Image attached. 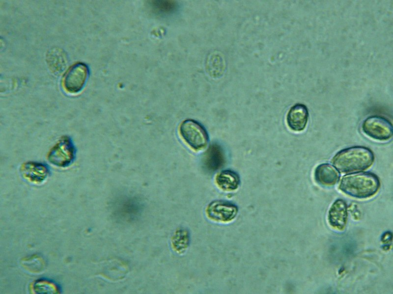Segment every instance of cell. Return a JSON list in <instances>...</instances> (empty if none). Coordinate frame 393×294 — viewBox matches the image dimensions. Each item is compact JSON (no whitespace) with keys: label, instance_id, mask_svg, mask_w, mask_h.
<instances>
[{"label":"cell","instance_id":"obj_1","mask_svg":"<svg viewBox=\"0 0 393 294\" xmlns=\"http://www.w3.org/2000/svg\"><path fill=\"white\" fill-rule=\"evenodd\" d=\"M374 160V154L369 148L354 146L337 152L332 162L340 172L348 173L366 170L372 165Z\"/></svg>","mask_w":393,"mask_h":294},{"label":"cell","instance_id":"obj_2","mask_svg":"<svg viewBox=\"0 0 393 294\" xmlns=\"http://www.w3.org/2000/svg\"><path fill=\"white\" fill-rule=\"evenodd\" d=\"M380 186L375 174L364 172L344 175L339 189L345 194L357 198H366L374 195Z\"/></svg>","mask_w":393,"mask_h":294},{"label":"cell","instance_id":"obj_3","mask_svg":"<svg viewBox=\"0 0 393 294\" xmlns=\"http://www.w3.org/2000/svg\"><path fill=\"white\" fill-rule=\"evenodd\" d=\"M179 131L185 142L195 150L203 149L208 144L209 138L206 129L194 120L188 119L183 121L180 125Z\"/></svg>","mask_w":393,"mask_h":294},{"label":"cell","instance_id":"obj_4","mask_svg":"<svg viewBox=\"0 0 393 294\" xmlns=\"http://www.w3.org/2000/svg\"><path fill=\"white\" fill-rule=\"evenodd\" d=\"M76 150L71 139L62 137L51 149L48 154L49 161L58 167H66L74 160Z\"/></svg>","mask_w":393,"mask_h":294},{"label":"cell","instance_id":"obj_5","mask_svg":"<svg viewBox=\"0 0 393 294\" xmlns=\"http://www.w3.org/2000/svg\"><path fill=\"white\" fill-rule=\"evenodd\" d=\"M363 132L371 138L380 141H387L393 135V126L386 118L373 115L368 117L363 122Z\"/></svg>","mask_w":393,"mask_h":294},{"label":"cell","instance_id":"obj_6","mask_svg":"<svg viewBox=\"0 0 393 294\" xmlns=\"http://www.w3.org/2000/svg\"><path fill=\"white\" fill-rule=\"evenodd\" d=\"M89 74L87 66L78 62L72 65L64 74L62 86L68 93L75 94L84 88Z\"/></svg>","mask_w":393,"mask_h":294},{"label":"cell","instance_id":"obj_7","mask_svg":"<svg viewBox=\"0 0 393 294\" xmlns=\"http://www.w3.org/2000/svg\"><path fill=\"white\" fill-rule=\"evenodd\" d=\"M206 213L208 218L213 221L227 222L236 218L238 213V208L231 202L216 200L208 204Z\"/></svg>","mask_w":393,"mask_h":294},{"label":"cell","instance_id":"obj_8","mask_svg":"<svg viewBox=\"0 0 393 294\" xmlns=\"http://www.w3.org/2000/svg\"><path fill=\"white\" fill-rule=\"evenodd\" d=\"M307 106L297 103L289 110L286 116V122L289 128L296 132L303 131L306 127L309 119Z\"/></svg>","mask_w":393,"mask_h":294},{"label":"cell","instance_id":"obj_9","mask_svg":"<svg viewBox=\"0 0 393 294\" xmlns=\"http://www.w3.org/2000/svg\"><path fill=\"white\" fill-rule=\"evenodd\" d=\"M21 173L25 179L33 183H39L46 179L50 173V170L44 164L28 162L21 166Z\"/></svg>","mask_w":393,"mask_h":294},{"label":"cell","instance_id":"obj_10","mask_svg":"<svg viewBox=\"0 0 393 294\" xmlns=\"http://www.w3.org/2000/svg\"><path fill=\"white\" fill-rule=\"evenodd\" d=\"M347 219V205L342 199H337L332 205L328 214V220L333 227L342 230L345 227Z\"/></svg>","mask_w":393,"mask_h":294},{"label":"cell","instance_id":"obj_11","mask_svg":"<svg viewBox=\"0 0 393 294\" xmlns=\"http://www.w3.org/2000/svg\"><path fill=\"white\" fill-rule=\"evenodd\" d=\"M314 179L318 184L330 186L336 184L340 175L331 165L328 163L320 164L315 168L314 172Z\"/></svg>","mask_w":393,"mask_h":294},{"label":"cell","instance_id":"obj_12","mask_svg":"<svg viewBox=\"0 0 393 294\" xmlns=\"http://www.w3.org/2000/svg\"><path fill=\"white\" fill-rule=\"evenodd\" d=\"M205 164L207 169L214 172L221 169L225 163V156L222 147L217 144H212L205 154Z\"/></svg>","mask_w":393,"mask_h":294},{"label":"cell","instance_id":"obj_13","mask_svg":"<svg viewBox=\"0 0 393 294\" xmlns=\"http://www.w3.org/2000/svg\"><path fill=\"white\" fill-rule=\"evenodd\" d=\"M217 186L225 191L236 190L240 184L239 174L231 170H225L220 172L216 176Z\"/></svg>","mask_w":393,"mask_h":294},{"label":"cell","instance_id":"obj_14","mask_svg":"<svg viewBox=\"0 0 393 294\" xmlns=\"http://www.w3.org/2000/svg\"><path fill=\"white\" fill-rule=\"evenodd\" d=\"M150 3L152 9L160 13H171L177 8L176 2L173 0H151Z\"/></svg>","mask_w":393,"mask_h":294}]
</instances>
